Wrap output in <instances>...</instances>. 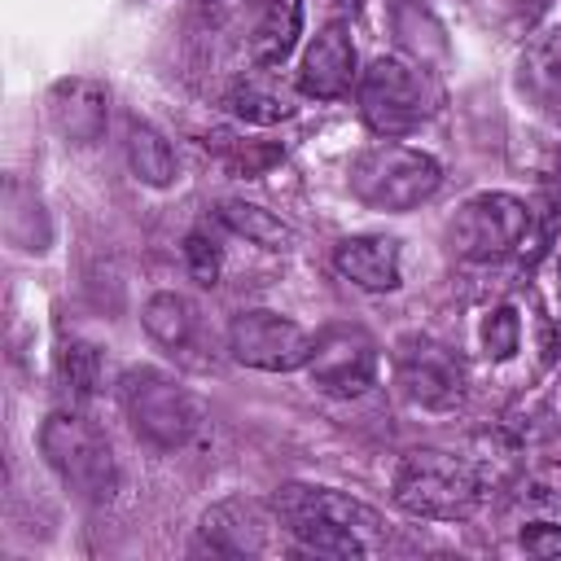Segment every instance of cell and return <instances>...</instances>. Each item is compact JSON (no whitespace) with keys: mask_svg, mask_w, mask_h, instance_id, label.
Segmentation results:
<instances>
[{"mask_svg":"<svg viewBox=\"0 0 561 561\" xmlns=\"http://www.w3.org/2000/svg\"><path fill=\"white\" fill-rule=\"evenodd\" d=\"M272 508H276L280 526L307 552H320V557H368L373 535H381V517L364 500L333 491V486L289 482L276 491Z\"/></svg>","mask_w":561,"mask_h":561,"instance_id":"cell-1","label":"cell"},{"mask_svg":"<svg viewBox=\"0 0 561 561\" xmlns=\"http://www.w3.org/2000/svg\"><path fill=\"white\" fill-rule=\"evenodd\" d=\"M390 495L403 513L430 522H465L482 504V478L473 465L443 451H412L390 482Z\"/></svg>","mask_w":561,"mask_h":561,"instance_id":"cell-2","label":"cell"},{"mask_svg":"<svg viewBox=\"0 0 561 561\" xmlns=\"http://www.w3.org/2000/svg\"><path fill=\"white\" fill-rule=\"evenodd\" d=\"M118 403L136 438L158 451H175L202 430V403L162 368H127L118 377Z\"/></svg>","mask_w":561,"mask_h":561,"instance_id":"cell-3","label":"cell"},{"mask_svg":"<svg viewBox=\"0 0 561 561\" xmlns=\"http://www.w3.org/2000/svg\"><path fill=\"white\" fill-rule=\"evenodd\" d=\"M39 451L79 500L101 504L118 491V460L110 451V438L92 421L75 412H53L39 430Z\"/></svg>","mask_w":561,"mask_h":561,"instance_id":"cell-4","label":"cell"},{"mask_svg":"<svg viewBox=\"0 0 561 561\" xmlns=\"http://www.w3.org/2000/svg\"><path fill=\"white\" fill-rule=\"evenodd\" d=\"M443 184V167L408 145H373L351 162V193L373 210H412Z\"/></svg>","mask_w":561,"mask_h":561,"instance_id":"cell-5","label":"cell"},{"mask_svg":"<svg viewBox=\"0 0 561 561\" xmlns=\"http://www.w3.org/2000/svg\"><path fill=\"white\" fill-rule=\"evenodd\" d=\"M438 92L403 57H373L359 75V114L377 136H408L434 114Z\"/></svg>","mask_w":561,"mask_h":561,"instance_id":"cell-6","label":"cell"},{"mask_svg":"<svg viewBox=\"0 0 561 561\" xmlns=\"http://www.w3.org/2000/svg\"><path fill=\"white\" fill-rule=\"evenodd\" d=\"M530 210L513 193H478L447 224V245L469 263H491L517 245H526Z\"/></svg>","mask_w":561,"mask_h":561,"instance_id":"cell-7","label":"cell"},{"mask_svg":"<svg viewBox=\"0 0 561 561\" xmlns=\"http://www.w3.org/2000/svg\"><path fill=\"white\" fill-rule=\"evenodd\" d=\"M311 346H316V337L298 320H289L280 311H267V307L241 311L228 324V351H232V359L245 364V368H259V373H294V368H307Z\"/></svg>","mask_w":561,"mask_h":561,"instance_id":"cell-8","label":"cell"},{"mask_svg":"<svg viewBox=\"0 0 561 561\" xmlns=\"http://www.w3.org/2000/svg\"><path fill=\"white\" fill-rule=\"evenodd\" d=\"M307 373H311L316 390L355 399L377 381V342L355 324H333V329L316 333Z\"/></svg>","mask_w":561,"mask_h":561,"instance_id":"cell-9","label":"cell"},{"mask_svg":"<svg viewBox=\"0 0 561 561\" xmlns=\"http://www.w3.org/2000/svg\"><path fill=\"white\" fill-rule=\"evenodd\" d=\"M399 386L421 408H456L465 394V373L456 355L430 337L399 342Z\"/></svg>","mask_w":561,"mask_h":561,"instance_id":"cell-10","label":"cell"},{"mask_svg":"<svg viewBox=\"0 0 561 561\" xmlns=\"http://www.w3.org/2000/svg\"><path fill=\"white\" fill-rule=\"evenodd\" d=\"M48 123L70 145L101 140L105 136V123H110V92H105V83H96L88 75L57 79L48 88Z\"/></svg>","mask_w":561,"mask_h":561,"instance_id":"cell-11","label":"cell"},{"mask_svg":"<svg viewBox=\"0 0 561 561\" xmlns=\"http://www.w3.org/2000/svg\"><path fill=\"white\" fill-rule=\"evenodd\" d=\"M272 526H280L276 508L267 513V508L254 504V500H228V504H215V508L202 517V548L228 552V557L263 552Z\"/></svg>","mask_w":561,"mask_h":561,"instance_id":"cell-12","label":"cell"},{"mask_svg":"<svg viewBox=\"0 0 561 561\" xmlns=\"http://www.w3.org/2000/svg\"><path fill=\"white\" fill-rule=\"evenodd\" d=\"M355 79V44L346 35V26H324L307 53H302V66H298V88L316 101H333L351 88Z\"/></svg>","mask_w":561,"mask_h":561,"instance_id":"cell-13","label":"cell"},{"mask_svg":"<svg viewBox=\"0 0 561 561\" xmlns=\"http://www.w3.org/2000/svg\"><path fill=\"white\" fill-rule=\"evenodd\" d=\"M333 267L373 294H386L399 285V241L381 237V232H364V237H346L333 250Z\"/></svg>","mask_w":561,"mask_h":561,"instance_id":"cell-14","label":"cell"},{"mask_svg":"<svg viewBox=\"0 0 561 561\" xmlns=\"http://www.w3.org/2000/svg\"><path fill=\"white\" fill-rule=\"evenodd\" d=\"M302 35V0H267L259 26H254V39H250V53L259 66H280L294 44Z\"/></svg>","mask_w":561,"mask_h":561,"instance_id":"cell-15","label":"cell"},{"mask_svg":"<svg viewBox=\"0 0 561 561\" xmlns=\"http://www.w3.org/2000/svg\"><path fill=\"white\" fill-rule=\"evenodd\" d=\"M140 320H145V333L158 346H167V351H184L197 337V311H193V302L184 294H171V289L167 294H153L145 302Z\"/></svg>","mask_w":561,"mask_h":561,"instance_id":"cell-16","label":"cell"},{"mask_svg":"<svg viewBox=\"0 0 561 561\" xmlns=\"http://www.w3.org/2000/svg\"><path fill=\"white\" fill-rule=\"evenodd\" d=\"M127 162H131V175L149 188H167L175 180V153H171L167 136L140 118L127 127Z\"/></svg>","mask_w":561,"mask_h":561,"instance_id":"cell-17","label":"cell"},{"mask_svg":"<svg viewBox=\"0 0 561 561\" xmlns=\"http://www.w3.org/2000/svg\"><path fill=\"white\" fill-rule=\"evenodd\" d=\"M206 149H210L232 175H245V180L272 171V167L285 158L280 145H272V140H245V136H232V131H210V136H206Z\"/></svg>","mask_w":561,"mask_h":561,"instance_id":"cell-18","label":"cell"},{"mask_svg":"<svg viewBox=\"0 0 561 561\" xmlns=\"http://www.w3.org/2000/svg\"><path fill=\"white\" fill-rule=\"evenodd\" d=\"M228 110H232L237 118L254 123V127H272V123L294 118V110H298V105H294L280 88L259 83V79H245V83H237V88L228 92Z\"/></svg>","mask_w":561,"mask_h":561,"instance_id":"cell-19","label":"cell"},{"mask_svg":"<svg viewBox=\"0 0 561 561\" xmlns=\"http://www.w3.org/2000/svg\"><path fill=\"white\" fill-rule=\"evenodd\" d=\"M219 219H224L237 237H245V241H254V245H263V250H285V245H294V232H289L272 210H263V206H254V202H224V206H219Z\"/></svg>","mask_w":561,"mask_h":561,"instance_id":"cell-20","label":"cell"},{"mask_svg":"<svg viewBox=\"0 0 561 561\" xmlns=\"http://www.w3.org/2000/svg\"><path fill=\"white\" fill-rule=\"evenodd\" d=\"M57 373H61V381H66L70 394H92V390L101 386V355H96V346L83 342V337L61 342V351H57Z\"/></svg>","mask_w":561,"mask_h":561,"instance_id":"cell-21","label":"cell"},{"mask_svg":"<svg viewBox=\"0 0 561 561\" xmlns=\"http://www.w3.org/2000/svg\"><path fill=\"white\" fill-rule=\"evenodd\" d=\"M526 79L543 92H557L561 88V26H552L548 35H539L526 53Z\"/></svg>","mask_w":561,"mask_h":561,"instance_id":"cell-22","label":"cell"},{"mask_svg":"<svg viewBox=\"0 0 561 561\" xmlns=\"http://www.w3.org/2000/svg\"><path fill=\"white\" fill-rule=\"evenodd\" d=\"M522 346V320L513 307H491L482 316V351L491 359H508Z\"/></svg>","mask_w":561,"mask_h":561,"instance_id":"cell-23","label":"cell"},{"mask_svg":"<svg viewBox=\"0 0 561 561\" xmlns=\"http://www.w3.org/2000/svg\"><path fill=\"white\" fill-rule=\"evenodd\" d=\"M184 259H188V272H193L202 285H215V276H219V250H215L202 232H193V237L184 241Z\"/></svg>","mask_w":561,"mask_h":561,"instance_id":"cell-24","label":"cell"},{"mask_svg":"<svg viewBox=\"0 0 561 561\" xmlns=\"http://www.w3.org/2000/svg\"><path fill=\"white\" fill-rule=\"evenodd\" d=\"M522 548L530 557H561V526H548V522H535L522 530Z\"/></svg>","mask_w":561,"mask_h":561,"instance_id":"cell-25","label":"cell"},{"mask_svg":"<svg viewBox=\"0 0 561 561\" xmlns=\"http://www.w3.org/2000/svg\"><path fill=\"white\" fill-rule=\"evenodd\" d=\"M333 4H342V9H355V4H359V0H333Z\"/></svg>","mask_w":561,"mask_h":561,"instance_id":"cell-26","label":"cell"}]
</instances>
